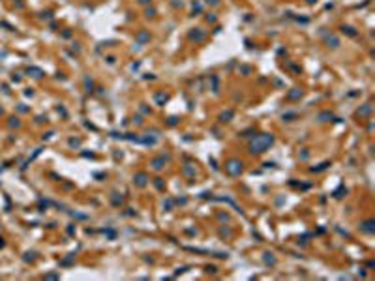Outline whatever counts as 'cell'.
Masks as SVG:
<instances>
[{
	"label": "cell",
	"mask_w": 375,
	"mask_h": 281,
	"mask_svg": "<svg viewBox=\"0 0 375 281\" xmlns=\"http://www.w3.org/2000/svg\"><path fill=\"white\" fill-rule=\"evenodd\" d=\"M272 140H274L272 135H261L251 143V150L253 152H264L268 148V144H272Z\"/></svg>",
	"instance_id": "6da1fadb"
},
{
	"label": "cell",
	"mask_w": 375,
	"mask_h": 281,
	"mask_svg": "<svg viewBox=\"0 0 375 281\" xmlns=\"http://www.w3.org/2000/svg\"><path fill=\"white\" fill-rule=\"evenodd\" d=\"M227 171L231 172V174H240V172H242V163H238V161H231V163L227 165Z\"/></svg>",
	"instance_id": "7a4b0ae2"
}]
</instances>
